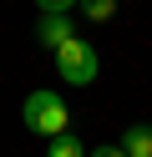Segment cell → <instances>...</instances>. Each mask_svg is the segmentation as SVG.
<instances>
[{
	"label": "cell",
	"mask_w": 152,
	"mask_h": 157,
	"mask_svg": "<svg viewBox=\"0 0 152 157\" xmlns=\"http://www.w3.org/2000/svg\"><path fill=\"white\" fill-rule=\"evenodd\" d=\"M66 122H71V112H66V101H61V91H46V86H41V91L25 96V127H30V132L61 137Z\"/></svg>",
	"instance_id": "obj_1"
},
{
	"label": "cell",
	"mask_w": 152,
	"mask_h": 157,
	"mask_svg": "<svg viewBox=\"0 0 152 157\" xmlns=\"http://www.w3.org/2000/svg\"><path fill=\"white\" fill-rule=\"evenodd\" d=\"M56 71H61V81H71V86H91L96 71H101V56H96L91 41H66L56 51Z\"/></svg>",
	"instance_id": "obj_2"
},
{
	"label": "cell",
	"mask_w": 152,
	"mask_h": 157,
	"mask_svg": "<svg viewBox=\"0 0 152 157\" xmlns=\"http://www.w3.org/2000/svg\"><path fill=\"white\" fill-rule=\"evenodd\" d=\"M36 41L46 46V51H61L66 41H76V31H71V15H41V21H36Z\"/></svg>",
	"instance_id": "obj_3"
},
{
	"label": "cell",
	"mask_w": 152,
	"mask_h": 157,
	"mask_svg": "<svg viewBox=\"0 0 152 157\" xmlns=\"http://www.w3.org/2000/svg\"><path fill=\"white\" fill-rule=\"evenodd\" d=\"M122 152L127 157H152V127L147 122H132L127 132H122Z\"/></svg>",
	"instance_id": "obj_4"
},
{
	"label": "cell",
	"mask_w": 152,
	"mask_h": 157,
	"mask_svg": "<svg viewBox=\"0 0 152 157\" xmlns=\"http://www.w3.org/2000/svg\"><path fill=\"white\" fill-rule=\"evenodd\" d=\"M46 157H86V147H81L71 132H61V137H51V152Z\"/></svg>",
	"instance_id": "obj_5"
},
{
	"label": "cell",
	"mask_w": 152,
	"mask_h": 157,
	"mask_svg": "<svg viewBox=\"0 0 152 157\" xmlns=\"http://www.w3.org/2000/svg\"><path fill=\"white\" fill-rule=\"evenodd\" d=\"M76 10L86 15V21H111V15H117V0H81Z\"/></svg>",
	"instance_id": "obj_6"
},
{
	"label": "cell",
	"mask_w": 152,
	"mask_h": 157,
	"mask_svg": "<svg viewBox=\"0 0 152 157\" xmlns=\"http://www.w3.org/2000/svg\"><path fill=\"white\" fill-rule=\"evenodd\" d=\"M36 5H41V15H71L81 0H36Z\"/></svg>",
	"instance_id": "obj_7"
},
{
	"label": "cell",
	"mask_w": 152,
	"mask_h": 157,
	"mask_svg": "<svg viewBox=\"0 0 152 157\" xmlns=\"http://www.w3.org/2000/svg\"><path fill=\"white\" fill-rule=\"evenodd\" d=\"M86 157H127V152H122V142H101L96 152H86Z\"/></svg>",
	"instance_id": "obj_8"
}]
</instances>
